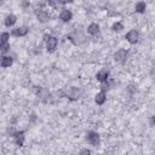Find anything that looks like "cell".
I'll list each match as a JSON object with an SVG mask.
<instances>
[{
  "instance_id": "cell-1",
  "label": "cell",
  "mask_w": 155,
  "mask_h": 155,
  "mask_svg": "<svg viewBox=\"0 0 155 155\" xmlns=\"http://www.w3.org/2000/svg\"><path fill=\"white\" fill-rule=\"evenodd\" d=\"M34 15H35V19L41 24H46L52 19V10L46 5L35 7Z\"/></svg>"
},
{
  "instance_id": "cell-2",
  "label": "cell",
  "mask_w": 155,
  "mask_h": 155,
  "mask_svg": "<svg viewBox=\"0 0 155 155\" xmlns=\"http://www.w3.org/2000/svg\"><path fill=\"white\" fill-rule=\"evenodd\" d=\"M62 96L70 102H76L84 96V91L81 87L78 86H68L64 90H62Z\"/></svg>"
},
{
  "instance_id": "cell-3",
  "label": "cell",
  "mask_w": 155,
  "mask_h": 155,
  "mask_svg": "<svg viewBox=\"0 0 155 155\" xmlns=\"http://www.w3.org/2000/svg\"><path fill=\"white\" fill-rule=\"evenodd\" d=\"M85 140L91 147H99L102 143V137L98 131L96 130H88L85 133Z\"/></svg>"
},
{
  "instance_id": "cell-4",
  "label": "cell",
  "mask_w": 155,
  "mask_h": 155,
  "mask_svg": "<svg viewBox=\"0 0 155 155\" xmlns=\"http://www.w3.org/2000/svg\"><path fill=\"white\" fill-rule=\"evenodd\" d=\"M124 39H125V41H126L127 44H130V45H136V44H138L139 40H140V31H139V29H137V28H131V29H128V30L126 31V34L124 35Z\"/></svg>"
},
{
  "instance_id": "cell-5",
  "label": "cell",
  "mask_w": 155,
  "mask_h": 155,
  "mask_svg": "<svg viewBox=\"0 0 155 155\" xmlns=\"http://www.w3.org/2000/svg\"><path fill=\"white\" fill-rule=\"evenodd\" d=\"M10 31H11L12 38H15V39H22V38L28 36V34L30 33V28L27 24H21V25L13 27Z\"/></svg>"
},
{
  "instance_id": "cell-6",
  "label": "cell",
  "mask_w": 155,
  "mask_h": 155,
  "mask_svg": "<svg viewBox=\"0 0 155 155\" xmlns=\"http://www.w3.org/2000/svg\"><path fill=\"white\" fill-rule=\"evenodd\" d=\"M58 46H59V38L56 36V35H51L47 40L44 41V48L46 52L48 53H53L58 50Z\"/></svg>"
},
{
  "instance_id": "cell-7",
  "label": "cell",
  "mask_w": 155,
  "mask_h": 155,
  "mask_svg": "<svg viewBox=\"0 0 155 155\" xmlns=\"http://www.w3.org/2000/svg\"><path fill=\"white\" fill-rule=\"evenodd\" d=\"M128 58H130V51L125 47H120L116 51H114V53H113V61L119 64L126 63V61Z\"/></svg>"
},
{
  "instance_id": "cell-8",
  "label": "cell",
  "mask_w": 155,
  "mask_h": 155,
  "mask_svg": "<svg viewBox=\"0 0 155 155\" xmlns=\"http://www.w3.org/2000/svg\"><path fill=\"white\" fill-rule=\"evenodd\" d=\"M73 18H74V13H73V11H71L69 7H67V6H62V7L59 8V12H58V19H59L61 23H63V24H68V23H70V22L73 21Z\"/></svg>"
},
{
  "instance_id": "cell-9",
  "label": "cell",
  "mask_w": 155,
  "mask_h": 155,
  "mask_svg": "<svg viewBox=\"0 0 155 155\" xmlns=\"http://www.w3.org/2000/svg\"><path fill=\"white\" fill-rule=\"evenodd\" d=\"M111 78V73L109 70V68H99L96 73H94V80L98 82V84H103V82H107L108 80H110Z\"/></svg>"
},
{
  "instance_id": "cell-10",
  "label": "cell",
  "mask_w": 155,
  "mask_h": 155,
  "mask_svg": "<svg viewBox=\"0 0 155 155\" xmlns=\"http://www.w3.org/2000/svg\"><path fill=\"white\" fill-rule=\"evenodd\" d=\"M2 23H4V27L7 28V29H12L13 27L17 25L18 23V16L13 12H7L5 16H4V19H2Z\"/></svg>"
},
{
  "instance_id": "cell-11",
  "label": "cell",
  "mask_w": 155,
  "mask_h": 155,
  "mask_svg": "<svg viewBox=\"0 0 155 155\" xmlns=\"http://www.w3.org/2000/svg\"><path fill=\"white\" fill-rule=\"evenodd\" d=\"M85 31H86V34H87L88 36L96 38V36H98V35L101 34L102 28H101V24H99L98 22H94V21H93V22H90V23L86 25Z\"/></svg>"
},
{
  "instance_id": "cell-12",
  "label": "cell",
  "mask_w": 155,
  "mask_h": 155,
  "mask_svg": "<svg viewBox=\"0 0 155 155\" xmlns=\"http://www.w3.org/2000/svg\"><path fill=\"white\" fill-rule=\"evenodd\" d=\"M107 101H108V92L107 91L99 90L93 94V103L97 107H103L107 103Z\"/></svg>"
},
{
  "instance_id": "cell-13",
  "label": "cell",
  "mask_w": 155,
  "mask_h": 155,
  "mask_svg": "<svg viewBox=\"0 0 155 155\" xmlns=\"http://www.w3.org/2000/svg\"><path fill=\"white\" fill-rule=\"evenodd\" d=\"M12 139H13V143H15L17 147H24L25 140H27L25 132H24L23 130H16V132H15L13 136H12Z\"/></svg>"
},
{
  "instance_id": "cell-14",
  "label": "cell",
  "mask_w": 155,
  "mask_h": 155,
  "mask_svg": "<svg viewBox=\"0 0 155 155\" xmlns=\"http://www.w3.org/2000/svg\"><path fill=\"white\" fill-rule=\"evenodd\" d=\"M13 64H15V57H13L11 53L1 54L0 67H1L2 69H10V68H12Z\"/></svg>"
},
{
  "instance_id": "cell-15",
  "label": "cell",
  "mask_w": 155,
  "mask_h": 155,
  "mask_svg": "<svg viewBox=\"0 0 155 155\" xmlns=\"http://www.w3.org/2000/svg\"><path fill=\"white\" fill-rule=\"evenodd\" d=\"M35 93H36L38 98H39L41 102H44V103H47V102L51 99V97H52L50 90L46 88V87H38L36 91H35Z\"/></svg>"
},
{
  "instance_id": "cell-16",
  "label": "cell",
  "mask_w": 155,
  "mask_h": 155,
  "mask_svg": "<svg viewBox=\"0 0 155 155\" xmlns=\"http://www.w3.org/2000/svg\"><path fill=\"white\" fill-rule=\"evenodd\" d=\"M148 10V2L145 0H137L133 4V12L137 15H144Z\"/></svg>"
},
{
  "instance_id": "cell-17",
  "label": "cell",
  "mask_w": 155,
  "mask_h": 155,
  "mask_svg": "<svg viewBox=\"0 0 155 155\" xmlns=\"http://www.w3.org/2000/svg\"><path fill=\"white\" fill-rule=\"evenodd\" d=\"M125 28H126V24H125V22H124L122 19H115V21L110 24V30H111V33H114V34H120V33H122V31L125 30Z\"/></svg>"
},
{
  "instance_id": "cell-18",
  "label": "cell",
  "mask_w": 155,
  "mask_h": 155,
  "mask_svg": "<svg viewBox=\"0 0 155 155\" xmlns=\"http://www.w3.org/2000/svg\"><path fill=\"white\" fill-rule=\"evenodd\" d=\"M45 2H46V6L50 7L52 11L53 10H58L61 6H63L61 0H45Z\"/></svg>"
},
{
  "instance_id": "cell-19",
  "label": "cell",
  "mask_w": 155,
  "mask_h": 155,
  "mask_svg": "<svg viewBox=\"0 0 155 155\" xmlns=\"http://www.w3.org/2000/svg\"><path fill=\"white\" fill-rule=\"evenodd\" d=\"M11 48H12L11 41L10 42H0V52H1V54L10 53L11 52Z\"/></svg>"
},
{
  "instance_id": "cell-20",
  "label": "cell",
  "mask_w": 155,
  "mask_h": 155,
  "mask_svg": "<svg viewBox=\"0 0 155 155\" xmlns=\"http://www.w3.org/2000/svg\"><path fill=\"white\" fill-rule=\"evenodd\" d=\"M11 31L10 30H2L0 34V42H10L11 41Z\"/></svg>"
},
{
  "instance_id": "cell-21",
  "label": "cell",
  "mask_w": 155,
  "mask_h": 155,
  "mask_svg": "<svg viewBox=\"0 0 155 155\" xmlns=\"http://www.w3.org/2000/svg\"><path fill=\"white\" fill-rule=\"evenodd\" d=\"M19 7L22 10H29L31 7V1L30 0H19Z\"/></svg>"
},
{
  "instance_id": "cell-22",
  "label": "cell",
  "mask_w": 155,
  "mask_h": 155,
  "mask_svg": "<svg viewBox=\"0 0 155 155\" xmlns=\"http://www.w3.org/2000/svg\"><path fill=\"white\" fill-rule=\"evenodd\" d=\"M149 126L155 128V114H153V115L149 116Z\"/></svg>"
},
{
  "instance_id": "cell-23",
  "label": "cell",
  "mask_w": 155,
  "mask_h": 155,
  "mask_svg": "<svg viewBox=\"0 0 155 155\" xmlns=\"http://www.w3.org/2000/svg\"><path fill=\"white\" fill-rule=\"evenodd\" d=\"M149 74H150V76L153 78V79H155V63L150 67V70H149Z\"/></svg>"
},
{
  "instance_id": "cell-24",
  "label": "cell",
  "mask_w": 155,
  "mask_h": 155,
  "mask_svg": "<svg viewBox=\"0 0 155 155\" xmlns=\"http://www.w3.org/2000/svg\"><path fill=\"white\" fill-rule=\"evenodd\" d=\"M61 1H62V5L63 6H67V5H70L74 0H61Z\"/></svg>"
},
{
  "instance_id": "cell-25",
  "label": "cell",
  "mask_w": 155,
  "mask_h": 155,
  "mask_svg": "<svg viewBox=\"0 0 155 155\" xmlns=\"http://www.w3.org/2000/svg\"><path fill=\"white\" fill-rule=\"evenodd\" d=\"M79 153H80V154H90L91 150H90V149H82V150H80Z\"/></svg>"
},
{
  "instance_id": "cell-26",
  "label": "cell",
  "mask_w": 155,
  "mask_h": 155,
  "mask_svg": "<svg viewBox=\"0 0 155 155\" xmlns=\"http://www.w3.org/2000/svg\"><path fill=\"white\" fill-rule=\"evenodd\" d=\"M1 1H5V0H1Z\"/></svg>"
}]
</instances>
